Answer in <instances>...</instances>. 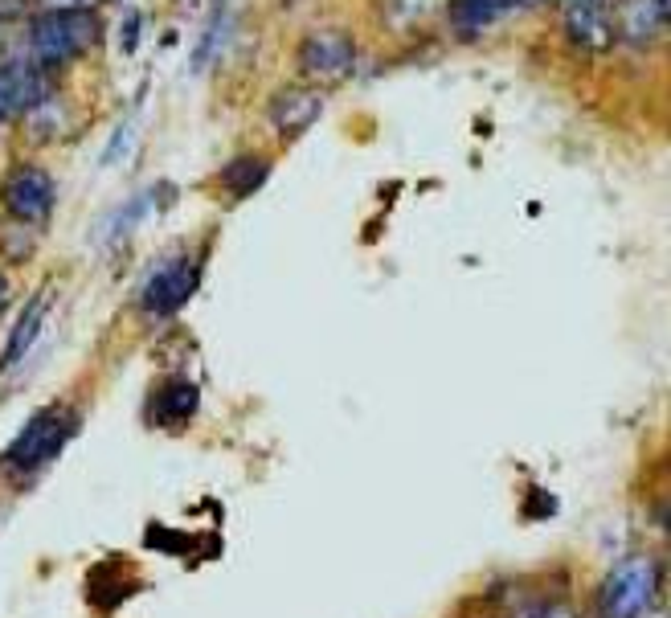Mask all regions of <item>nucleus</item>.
Instances as JSON below:
<instances>
[{
  "mask_svg": "<svg viewBox=\"0 0 671 618\" xmlns=\"http://www.w3.org/2000/svg\"><path fill=\"white\" fill-rule=\"evenodd\" d=\"M197 406H201V389H197L193 381H185V377H168V381L152 393L148 418H152L156 426L172 430V426H185V422L197 414Z\"/></svg>",
  "mask_w": 671,
  "mask_h": 618,
  "instance_id": "obj_11",
  "label": "nucleus"
},
{
  "mask_svg": "<svg viewBox=\"0 0 671 618\" xmlns=\"http://www.w3.org/2000/svg\"><path fill=\"white\" fill-rule=\"evenodd\" d=\"M320 115H324V95L311 91V86H283L271 99V123L283 140H299Z\"/></svg>",
  "mask_w": 671,
  "mask_h": 618,
  "instance_id": "obj_9",
  "label": "nucleus"
},
{
  "mask_svg": "<svg viewBox=\"0 0 671 618\" xmlns=\"http://www.w3.org/2000/svg\"><path fill=\"white\" fill-rule=\"evenodd\" d=\"M127 144H131V123L115 127V136H111V144H107V152H103V164H115V156H123Z\"/></svg>",
  "mask_w": 671,
  "mask_h": 618,
  "instance_id": "obj_20",
  "label": "nucleus"
},
{
  "mask_svg": "<svg viewBox=\"0 0 671 618\" xmlns=\"http://www.w3.org/2000/svg\"><path fill=\"white\" fill-rule=\"evenodd\" d=\"M46 312H50V295H46V291H37V295L21 307V316H17V324H13L9 340H5V352H0V373L17 369V361L37 344L41 328H46Z\"/></svg>",
  "mask_w": 671,
  "mask_h": 618,
  "instance_id": "obj_12",
  "label": "nucleus"
},
{
  "mask_svg": "<svg viewBox=\"0 0 671 618\" xmlns=\"http://www.w3.org/2000/svg\"><path fill=\"white\" fill-rule=\"evenodd\" d=\"M266 176H271V160H266V156H238V160H230L226 168L217 172V181L230 197L246 201L250 193H258L266 185Z\"/></svg>",
  "mask_w": 671,
  "mask_h": 618,
  "instance_id": "obj_14",
  "label": "nucleus"
},
{
  "mask_svg": "<svg viewBox=\"0 0 671 618\" xmlns=\"http://www.w3.org/2000/svg\"><path fill=\"white\" fill-rule=\"evenodd\" d=\"M545 5H565V0H508V9H545Z\"/></svg>",
  "mask_w": 671,
  "mask_h": 618,
  "instance_id": "obj_23",
  "label": "nucleus"
},
{
  "mask_svg": "<svg viewBox=\"0 0 671 618\" xmlns=\"http://www.w3.org/2000/svg\"><path fill=\"white\" fill-rule=\"evenodd\" d=\"M430 5H434V0H381V17H385L393 29H401V25L418 21Z\"/></svg>",
  "mask_w": 671,
  "mask_h": 618,
  "instance_id": "obj_17",
  "label": "nucleus"
},
{
  "mask_svg": "<svg viewBox=\"0 0 671 618\" xmlns=\"http://www.w3.org/2000/svg\"><path fill=\"white\" fill-rule=\"evenodd\" d=\"M230 29H234V13H230V5H217V9L209 13V21H205L201 37H197V46H193V74L209 70V62L221 54V46H226Z\"/></svg>",
  "mask_w": 671,
  "mask_h": 618,
  "instance_id": "obj_16",
  "label": "nucleus"
},
{
  "mask_svg": "<svg viewBox=\"0 0 671 618\" xmlns=\"http://www.w3.org/2000/svg\"><path fill=\"white\" fill-rule=\"evenodd\" d=\"M41 9H95L103 0H37Z\"/></svg>",
  "mask_w": 671,
  "mask_h": 618,
  "instance_id": "obj_21",
  "label": "nucleus"
},
{
  "mask_svg": "<svg viewBox=\"0 0 671 618\" xmlns=\"http://www.w3.org/2000/svg\"><path fill=\"white\" fill-rule=\"evenodd\" d=\"M565 37L586 54H606L618 41V13L610 0H565Z\"/></svg>",
  "mask_w": 671,
  "mask_h": 618,
  "instance_id": "obj_6",
  "label": "nucleus"
},
{
  "mask_svg": "<svg viewBox=\"0 0 671 618\" xmlns=\"http://www.w3.org/2000/svg\"><path fill=\"white\" fill-rule=\"evenodd\" d=\"M148 205H152V193H136L131 201H123L119 209H111L103 222H99V230H95V242H99V246H111V242L131 238V230H136L144 217H148Z\"/></svg>",
  "mask_w": 671,
  "mask_h": 618,
  "instance_id": "obj_15",
  "label": "nucleus"
},
{
  "mask_svg": "<svg viewBox=\"0 0 671 618\" xmlns=\"http://www.w3.org/2000/svg\"><path fill=\"white\" fill-rule=\"evenodd\" d=\"M9 299H13V287H9V275L0 271V312H5V307H9Z\"/></svg>",
  "mask_w": 671,
  "mask_h": 618,
  "instance_id": "obj_24",
  "label": "nucleus"
},
{
  "mask_svg": "<svg viewBox=\"0 0 671 618\" xmlns=\"http://www.w3.org/2000/svg\"><path fill=\"white\" fill-rule=\"evenodd\" d=\"M516 618H581L569 602H553V598H545V602H532V606H524Z\"/></svg>",
  "mask_w": 671,
  "mask_h": 618,
  "instance_id": "obj_18",
  "label": "nucleus"
},
{
  "mask_svg": "<svg viewBox=\"0 0 671 618\" xmlns=\"http://www.w3.org/2000/svg\"><path fill=\"white\" fill-rule=\"evenodd\" d=\"M78 430V414L66 410V406H46V410H37L21 434L13 438V443L5 447V455H0V467H5L9 475H37L41 467H50L66 443L74 438Z\"/></svg>",
  "mask_w": 671,
  "mask_h": 618,
  "instance_id": "obj_3",
  "label": "nucleus"
},
{
  "mask_svg": "<svg viewBox=\"0 0 671 618\" xmlns=\"http://www.w3.org/2000/svg\"><path fill=\"white\" fill-rule=\"evenodd\" d=\"M136 46H140V13L127 9V17H123V54H136Z\"/></svg>",
  "mask_w": 671,
  "mask_h": 618,
  "instance_id": "obj_19",
  "label": "nucleus"
},
{
  "mask_svg": "<svg viewBox=\"0 0 671 618\" xmlns=\"http://www.w3.org/2000/svg\"><path fill=\"white\" fill-rule=\"evenodd\" d=\"M356 62V41L344 29H316L303 37L295 66L303 78H344Z\"/></svg>",
  "mask_w": 671,
  "mask_h": 618,
  "instance_id": "obj_8",
  "label": "nucleus"
},
{
  "mask_svg": "<svg viewBox=\"0 0 671 618\" xmlns=\"http://www.w3.org/2000/svg\"><path fill=\"white\" fill-rule=\"evenodd\" d=\"M663 594V565L647 553L622 557L598 586V618H647Z\"/></svg>",
  "mask_w": 671,
  "mask_h": 618,
  "instance_id": "obj_2",
  "label": "nucleus"
},
{
  "mask_svg": "<svg viewBox=\"0 0 671 618\" xmlns=\"http://www.w3.org/2000/svg\"><path fill=\"white\" fill-rule=\"evenodd\" d=\"M667 13H671V0H626L622 17H618V37L626 46H651V41L663 37L667 29Z\"/></svg>",
  "mask_w": 671,
  "mask_h": 618,
  "instance_id": "obj_10",
  "label": "nucleus"
},
{
  "mask_svg": "<svg viewBox=\"0 0 671 618\" xmlns=\"http://www.w3.org/2000/svg\"><path fill=\"white\" fill-rule=\"evenodd\" d=\"M197 283H201V271H197V262L189 254H176V258L160 262V267L140 287V312L152 316V320L176 316L193 299Z\"/></svg>",
  "mask_w": 671,
  "mask_h": 618,
  "instance_id": "obj_4",
  "label": "nucleus"
},
{
  "mask_svg": "<svg viewBox=\"0 0 671 618\" xmlns=\"http://www.w3.org/2000/svg\"><path fill=\"white\" fill-rule=\"evenodd\" d=\"M508 9V0H451L446 5V17H451L459 37H479L483 29H491Z\"/></svg>",
  "mask_w": 671,
  "mask_h": 618,
  "instance_id": "obj_13",
  "label": "nucleus"
},
{
  "mask_svg": "<svg viewBox=\"0 0 671 618\" xmlns=\"http://www.w3.org/2000/svg\"><path fill=\"white\" fill-rule=\"evenodd\" d=\"M103 25L95 9H41L29 21V62L41 70H62L66 62L82 58L99 41Z\"/></svg>",
  "mask_w": 671,
  "mask_h": 618,
  "instance_id": "obj_1",
  "label": "nucleus"
},
{
  "mask_svg": "<svg viewBox=\"0 0 671 618\" xmlns=\"http://www.w3.org/2000/svg\"><path fill=\"white\" fill-rule=\"evenodd\" d=\"M54 95L50 70H41L37 62H0V123L29 115L37 103H46Z\"/></svg>",
  "mask_w": 671,
  "mask_h": 618,
  "instance_id": "obj_7",
  "label": "nucleus"
},
{
  "mask_svg": "<svg viewBox=\"0 0 671 618\" xmlns=\"http://www.w3.org/2000/svg\"><path fill=\"white\" fill-rule=\"evenodd\" d=\"M29 13V0H0V21H17Z\"/></svg>",
  "mask_w": 671,
  "mask_h": 618,
  "instance_id": "obj_22",
  "label": "nucleus"
},
{
  "mask_svg": "<svg viewBox=\"0 0 671 618\" xmlns=\"http://www.w3.org/2000/svg\"><path fill=\"white\" fill-rule=\"evenodd\" d=\"M54 201H58V185L41 164H17L5 176V185H0V205L17 222H46L54 213Z\"/></svg>",
  "mask_w": 671,
  "mask_h": 618,
  "instance_id": "obj_5",
  "label": "nucleus"
}]
</instances>
